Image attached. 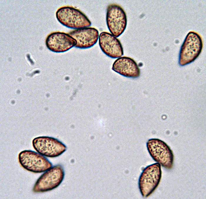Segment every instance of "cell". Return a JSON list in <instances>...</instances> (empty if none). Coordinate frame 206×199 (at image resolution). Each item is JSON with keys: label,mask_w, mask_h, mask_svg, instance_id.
Wrapping results in <instances>:
<instances>
[{"label": "cell", "mask_w": 206, "mask_h": 199, "mask_svg": "<svg viewBox=\"0 0 206 199\" xmlns=\"http://www.w3.org/2000/svg\"><path fill=\"white\" fill-rule=\"evenodd\" d=\"M113 70L124 77L132 78L138 77L140 74V69L136 62L127 57L118 58L114 62Z\"/></svg>", "instance_id": "7c38bea8"}, {"label": "cell", "mask_w": 206, "mask_h": 199, "mask_svg": "<svg viewBox=\"0 0 206 199\" xmlns=\"http://www.w3.org/2000/svg\"><path fill=\"white\" fill-rule=\"evenodd\" d=\"M64 176L63 167L59 164L54 166L43 173L37 180L33 191L37 193L51 190L61 184Z\"/></svg>", "instance_id": "5b68a950"}, {"label": "cell", "mask_w": 206, "mask_h": 199, "mask_svg": "<svg viewBox=\"0 0 206 199\" xmlns=\"http://www.w3.org/2000/svg\"><path fill=\"white\" fill-rule=\"evenodd\" d=\"M18 159L24 168L34 173L44 172L52 166L51 163L46 157L31 150H24L20 152Z\"/></svg>", "instance_id": "8992f818"}, {"label": "cell", "mask_w": 206, "mask_h": 199, "mask_svg": "<svg viewBox=\"0 0 206 199\" xmlns=\"http://www.w3.org/2000/svg\"><path fill=\"white\" fill-rule=\"evenodd\" d=\"M76 40L69 34L60 32L51 33L47 37L46 44L50 51L55 52L67 51L76 45Z\"/></svg>", "instance_id": "9c48e42d"}, {"label": "cell", "mask_w": 206, "mask_h": 199, "mask_svg": "<svg viewBox=\"0 0 206 199\" xmlns=\"http://www.w3.org/2000/svg\"><path fill=\"white\" fill-rule=\"evenodd\" d=\"M106 22L109 30L112 35L116 37L124 32L127 25L125 12L119 5L112 4L107 8Z\"/></svg>", "instance_id": "52a82bcc"}, {"label": "cell", "mask_w": 206, "mask_h": 199, "mask_svg": "<svg viewBox=\"0 0 206 199\" xmlns=\"http://www.w3.org/2000/svg\"><path fill=\"white\" fill-rule=\"evenodd\" d=\"M69 34L77 41L75 47L81 49L92 47L97 43L99 37L98 30L92 27L75 29L69 32Z\"/></svg>", "instance_id": "8fae6325"}, {"label": "cell", "mask_w": 206, "mask_h": 199, "mask_svg": "<svg viewBox=\"0 0 206 199\" xmlns=\"http://www.w3.org/2000/svg\"><path fill=\"white\" fill-rule=\"evenodd\" d=\"M56 16L61 24L71 29L88 27L91 25V21L84 13L72 6L60 7L56 12Z\"/></svg>", "instance_id": "7a4b0ae2"}, {"label": "cell", "mask_w": 206, "mask_h": 199, "mask_svg": "<svg viewBox=\"0 0 206 199\" xmlns=\"http://www.w3.org/2000/svg\"><path fill=\"white\" fill-rule=\"evenodd\" d=\"M99 44L103 52L110 58H118L124 54L123 48L119 40L108 32L104 31L100 34Z\"/></svg>", "instance_id": "30bf717a"}, {"label": "cell", "mask_w": 206, "mask_h": 199, "mask_svg": "<svg viewBox=\"0 0 206 199\" xmlns=\"http://www.w3.org/2000/svg\"><path fill=\"white\" fill-rule=\"evenodd\" d=\"M147 147L150 155L155 162L168 170L172 168L174 155L165 142L158 139L152 138L147 142Z\"/></svg>", "instance_id": "277c9868"}, {"label": "cell", "mask_w": 206, "mask_h": 199, "mask_svg": "<svg viewBox=\"0 0 206 199\" xmlns=\"http://www.w3.org/2000/svg\"><path fill=\"white\" fill-rule=\"evenodd\" d=\"M160 164L155 163L148 165L143 170L139 179V188L143 197L149 196L158 187L162 177Z\"/></svg>", "instance_id": "3957f363"}, {"label": "cell", "mask_w": 206, "mask_h": 199, "mask_svg": "<svg viewBox=\"0 0 206 199\" xmlns=\"http://www.w3.org/2000/svg\"><path fill=\"white\" fill-rule=\"evenodd\" d=\"M202 47L200 36L194 31L189 32L180 50L178 61L180 65L184 66L194 61L201 53Z\"/></svg>", "instance_id": "6da1fadb"}, {"label": "cell", "mask_w": 206, "mask_h": 199, "mask_svg": "<svg viewBox=\"0 0 206 199\" xmlns=\"http://www.w3.org/2000/svg\"><path fill=\"white\" fill-rule=\"evenodd\" d=\"M33 146L39 154L50 157L59 156L67 149L66 146L55 138L48 136H40L32 141Z\"/></svg>", "instance_id": "ba28073f"}]
</instances>
